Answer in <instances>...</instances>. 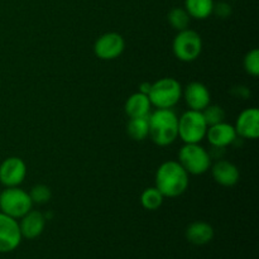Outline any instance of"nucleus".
I'll list each match as a JSON object with an SVG mask.
<instances>
[{"instance_id":"nucleus-1","label":"nucleus","mask_w":259,"mask_h":259,"mask_svg":"<svg viewBox=\"0 0 259 259\" xmlns=\"http://www.w3.org/2000/svg\"><path fill=\"white\" fill-rule=\"evenodd\" d=\"M189 176L179 161H166L157 168L154 186L164 197H179L189 189Z\"/></svg>"},{"instance_id":"nucleus-2","label":"nucleus","mask_w":259,"mask_h":259,"mask_svg":"<svg viewBox=\"0 0 259 259\" xmlns=\"http://www.w3.org/2000/svg\"><path fill=\"white\" fill-rule=\"evenodd\" d=\"M152 142L159 147L171 146L179 138V116L172 109H157L148 116Z\"/></svg>"},{"instance_id":"nucleus-3","label":"nucleus","mask_w":259,"mask_h":259,"mask_svg":"<svg viewBox=\"0 0 259 259\" xmlns=\"http://www.w3.org/2000/svg\"><path fill=\"white\" fill-rule=\"evenodd\" d=\"M148 98L157 109H172L182 98V86L176 78L162 77L152 83Z\"/></svg>"},{"instance_id":"nucleus-4","label":"nucleus","mask_w":259,"mask_h":259,"mask_svg":"<svg viewBox=\"0 0 259 259\" xmlns=\"http://www.w3.org/2000/svg\"><path fill=\"white\" fill-rule=\"evenodd\" d=\"M179 163L189 175L200 176L210 169L211 157L200 143H185L179 152Z\"/></svg>"},{"instance_id":"nucleus-5","label":"nucleus","mask_w":259,"mask_h":259,"mask_svg":"<svg viewBox=\"0 0 259 259\" xmlns=\"http://www.w3.org/2000/svg\"><path fill=\"white\" fill-rule=\"evenodd\" d=\"M33 207L29 192L17 187H5L0 192V211L13 219H20Z\"/></svg>"},{"instance_id":"nucleus-6","label":"nucleus","mask_w":259,"mask_h":259,"mask_svg":"<svg viewBox=\"0 0 259 259\" xmlns=\"http://www.w3.org/2000/svg\"><path fill=\"white\" fill-rule=\"evenodd\" d=\"M175 57L181 62H194L202 52L201 35L190 28L177 32L172 42Z\"/></svg>"},{"instance_id":"nucleus-7","label":"nucleus","mask_w":259,"mask_h":259,"mask_svg":"<svg viewBox=\"0 0 259 259\" xmlns=\"http://www.w3.org/2000/svg\"><path fill=\"white\" fill-rule=\"evenodd\" d=\"M206 132L207 124L201 111L189 109L179 118V138L184 143H200Z\"/></svg>"},{"instance_id":"nucleus-8","label":"nucleus","mask_w":259,"mask_h":259,"mask_svg":"<svg viewBox=\"0 0 259 259\" xmlns=\"http://www.w3.org/2000/svg\"><path fill=\"white\" fill-rule=\"evenodd\" d=\"M125 50V39L116 32L101 34L94 43V53L103 61H113L120 57Z\"/></svg>"},{"instance_id":"nucleus-9","label":"nucleus","mask_w":259,"mask_h":259,"mask_svg":"<svg viewBox=\"0 0 259 259\" xmlns=\"http://www.w3.org/2000/svg\"><path fill=\"white\" fill-rule=\"evenodd\" d=\"M27 176V164L20 157H8L0 163V184L4 187H17Z\"/></svg>"},{"instance_id":"nucleus-10","label":"nucleus","mask_w":259,"mask_h":259,"mask_svg":"<svg viewBox=\"0 0 259 259\" xmlns=\"http://www.w3.org/2000/svg\"><path fill=\"white\" fill-rule=\"evenodd\" d=\"M19 223L0 211V253H10L22 243Z\"/></svg>"},{"instance_id":"nucleus-11","label":"nucleus","mask_w":259,"mask_h":259,"mask_svg":"<svg viewBox=\"0 0 259 259\" xmlns=\"http://www.w3.org/2000/svg\"><path fill=\"white\" fill-rule=\"evenodd\" d=\"M237 136L243 139H257L259 137V110L248 108L238 115L234 124Z\"/></svg>"},{"instance_id":"nucleus-12","label":"nucleus","mask_w":259,"mask_h":259,"mask_svg":"<svg viewBox=\"0 0 259 259\" xmlns=\"http://www.w3.org/2000/svg\"><path fill=\"white\" fill-rule=\"evenodd\" d=\"M182 96L191 110L202 111L211 101V95L206 85L199 81H192L182 89Z\"/></svg>"},{"instance_id":"nucleus-13","label":"nucleus","mask_w":259,"mask_h":259,"mask_svg":"<svg viewBox=\"0 0 259 259\" xmlns=\"http://www.w3.org/2000/svg\"><path fill=\"white\" fill-rule=\"evenodd\" d=\"M205 138L209 141L214 148L224 149L225 147L230 146L237 141L238 136L235 132L234 125L227 123V121H222L215 125L207 126L206 137Z\"/></svg>"},{"instance_id":"nucleus-14","label":"nucleus","mask_w":259,"mask_h":259,"mask_svg":"<svg viewBox=\"0 0 259 259\" xmlns=\"http://www.w3.org/2000/svg\"><path fill=\"white\" fill-rule=\"evenodd\" d=\"M212 179L223 187H233L239 182V168L227 159H219L211 167Z\"/></svg>"},{"instance_id":"nucleus-15","label":"nucleus","mask_w":259,"mask_h":259,"mask_svg":"<svg viewBox=\"0 0 259 259\" xmlns=\"http://www.w3.org/2000/svg\"><path fill=\"white\" fill-rule=\"evenodd\" d=\"M46 220L47 218L40 211L37 210L28 211L24 217L20 218V222H18L22 238L32 240L39 237L46 228Z\"/></svg>"},{"instance_id":"nucleus-16","label":"nucleus","mask_w":259,"mask_h":259,"mask_svg":"<svg viewBox=\"0 0 259 259\" xmlns=\"http://www.w3.org/2000/svg\"><path fill=\"white\" fill-rule=\"evenodd\" d=\"M214 228L206 222H194L186 228L187 242L194 245H206L214 239Z\"/></svg>"},{"instance_id":"nucleus-17","label":"nucleus","mask_w":259,"mask_h":259,"mask_svg":"<svg viewBox=\"0 0 259 259\" xmlns=\"http://www.w3.org/2000/svg\"><path fill=\"white\" fill-rule=\"evenodd\" d=\"M124 110H125V114L129 118H143V116H148L152 113L151 100H149L148 95L137 91V93L132 94L126 99Z\"/></svg>"},{"instance_id":"nucleus-18","label":"nucleus","mask_w":259,"mask_h":259,"mask_svg":"<svg viewBox=\"0 0 259 259\" xmlns=\"http://www.w3.org/2000/svg\"><path fill=\"white\" fill-rule=\"evenodd\" d=\"M214 0H185V10L194 19L204 20L212 15Z\"/></svg>"},{"instance_id":"nucleus-19","label":"nucleus","mask_w":259,"mask_h":259,"mask_svg":"<svg viewBox=\"0 0 259 259\" xmlns=\"http://www.w3.org/2000/svg\"><path fill=\"white\" fill-rule=\"evenodd\" d=\"M148 116H143V118H129L128 124H126V133H128V136L133 141L141 142L144 141L148 137Z\"/></svg>"},{"instance_id":"nucleus-20","label":"nucleus","mask_w":259,"mask_h":259,"mask_svg":"<svg viewBox=\"0 0 259 259\" xmlns=\"http://www.w3.org/2000/svg\"><path fill=\"white\" fill-rule=\"evenodd\" d=\"M163 200L164 196L156 186L147 187L141 195V205L149 211L158 210L163 204Z\"/></svg>"},{"instance_id":"nucleus-21","label":"nucleus","mask_w":259,"mask_h":259,"mask_svg":"<svg viewBox=\"0 0 259 259\" xmlns=\"http://www.w3.org/2000/svg\"><path fill=\"white\" fill-rule=\"evenodd\" d=\"M167 20H168L169 25L174 28L175 30L180 32V30L187 29L190 25V20L191 17L189 13L185 10V8H174L167 14Z\"/></svg>"},{"instance_id":"nucleus-22","label":"nucleus","mask_w":259,"mask_h":259,"mask_svg":"<svg viewBox=\"0 0 259 259\" xmlns=\"http://www.w3.org/2000/svg\"><path fill=\"white\" fill-rule=\"evenodd\" d=\"M202 115H204L205 121H206L207 126L215 125V124H219L222 121H225V111L222 106L219 105H209L201 111Z\"/></svg>"},{"instance_id":"nucleus-23","label":"nucleus","mask_w":259,"mask_h":259,"mask_svg":"<svg viewBox=\"0 0 259 259\" xmlns=\"http://www.w3.org/2000/svg\"><path fill=\"white\" fill-rule=\"evenodd\" d=\"M243 67L248 75L257 77L259 75V51L258 48H253L247 55L244 56L243 60Z\"/></svg>"},{"instance_id":"nucleus-24","label":"nucleus","mask_w":259,"mask_h":259,"mask_svg":"<svg viewBox=\"0 0 259 259\" xmlns=\"http://www.w3.org/2000/svg\"><path fill=\"white\" fill-rule=\"evenodd\" d=\"M29 196L32 199L33 205H43L47 204L48 201L52 197V192H51V189L46 185H35L30 189Z\"/></svg>"},{"instance_id":"nucleus-25","label":"nucleus","mask_w":259,"mask_h":259,"mask_svg":"<svg viewBox=\"0 0 259 259\" xmlns=\"http://www.w3.org/2000/svg\"><path fill=\"white\" fill-rule=\"evenodd\" d=\"M212 14H215L217 17L222 18V19H225V18L229 17L232 14V7H230L228 3L220 2L218 4L214 3V9H212Z\"/></svg>"},{"instance_id":"nucleus-26","label":"nucleus","mask_w":259,"mask_h":259,"mask_svg":"<svg viewBox=\"0 0 259 259\" xmlns=\"http://www.w3.org/2000/svg\"><path fill=\"white\" fill-rule=\"evenodd\" d=\"M151 86H152L151 82H142L141 85H139V93L148 95L149 90H151Z\"/></svg>"}]
</instances>
